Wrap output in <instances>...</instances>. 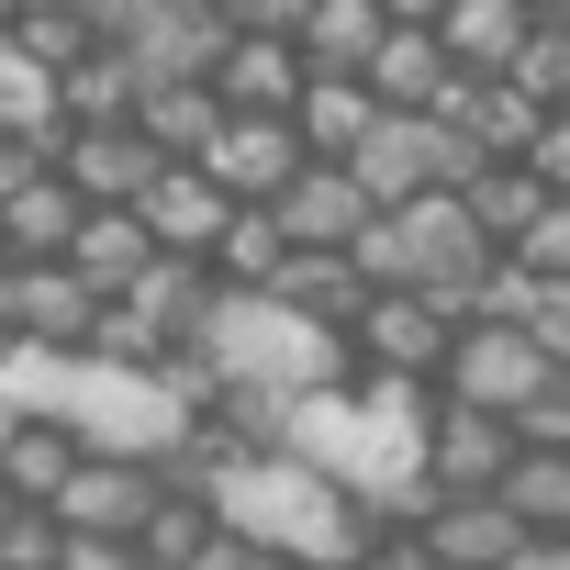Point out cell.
I'll list each match as a JSON object with an SVG mask.
<instances>
[{"mask_svg":"<svg viewBox=\"0 0 570 570\" xmlns=\"http://www.w3.org/2000/svg\"><path fill=\"white\" fill-rule=\"evenodd\" d=\"M202 503L224 537L268 548L279 570H358L370 559V514L303 459H235L224 481H202Z\"/></svg>","mask_w":570,"mask_h":570,"instance_id":"obj_1","label":"cell"},{"mask_svg":"<svg viewBox=\"0 0 570 570\" xmlns=\"http://www.w3.org/2000/svg\"><path fill=\"white\" fill-rule=\"evenodd\" d=\"M347 268H358V292H414V303H436V314H470V292H481V279H492L503 257L481 246L470 202L425 190V202L381 213V224L347 246Z\"/></svg>","mask_w":570,"mask_h":570,"instance_id":"obj_2","label":"cell"},{"mask_svg":"<svg viewBox=\"0 0 570 570\" xmlns=\"http://www.w3.org/2000/svg\"><path fill=\"white\" fill-rule=\"evenodd\" d=\"M448 347H459V314H436V303H414V292H370L358 325H347L358 381H414V392H436V381H448Z\"/></svg>","mask_w":570,"mask_h":570,"instance_id":"obj_3","label":"cell"},{"mask_svg":"<svg viewBox=\"0 0 570 570\" xmlns=\"http://www.w3.org/2000/svg\"><path fill=\"white\" fill-rule=\"evenodd\" d=\"M559 370L514 336V325H459V347H448V381H436V403H470V414H525L537 392H548Z\"/></svg>","mask_w":570,"mask_h":570,"instance_id":"obj_4","label":"cell"},{"mask_svg":"<svg viewBox=\"0 0 570 570\" xmlns=\"http://www.w3.org/2000/svg\"><path fill=\"white\" fill-rule=\"evenodd\" d=\"M157 492H168V470H135V459H79L68 470V492L46 503L79 548H135L146 537V514H157Z\"/></svg>","mask_w":570,"mask_h":570,"instance_id":"obj_5","label":"cell"},{"mask_svg":"<svg viewBox=\"0 0 570 570\" xmlns=\"http://www.w3.org/2000/svg\"><path fill=\"white\" fill-rule=\"evenodd\" d=\"M303 168H314L303 135H292V124H257V112H224V135H213V157H202V179H213L235 213H268Z\"/></svg>","mask_w":570,"mask_h":570,"instance_id":"obj_6","label":"cell"},{"mask_svg":"<svg viewBox=\"0 0 570 570\" xmlns=\"http://www.w3.org/2000/svg\"><path fill=\"white\" fill-rule=\"evenodd\" d=\"M90 325H101V303L79 292L68 268H12V279H0V336H12V347L79 358V347H90Z\"/></svg>","mask_w":570,"mask_h":570,"instance_id":"obj_7","label":"cell"},{"mask_svg":"<svg viewBox=\"0 0 570 570\" xmlns=\"http://www.w3.org/2000/svg\"><path fill=\"white\" fill-rule=\"evenodd\" d=\"M414 470H425L436 492H492V481L514 470V425H503V414H470V403H425Z\"/></svg>","mask_w":570,"mask_h":570,"instance_id":"obj_8","label":"cell"},{"mask_svg":"<svg viewBox=\"0 0 570 570\" xmlns=\"http://www.w3.org/2000/svg\"><path fill=\"white\" fill-rule=\"evenodd\" d=\"M268 224H279V246H292V257H347L381 213L358 202V179H347V168H303L292 190L268 202Z\"/></svg>","mask_w":570,"mask_h":570,"instance_id":"obj_9","label":"cell"},{"mask_svg":"<svg viewBox=\"0 0 570 570\" xmlns=\"http://www.w3.org/2000/svg\"><path fill=\"white\" fill-rule=\"evenodd\" d=\"M425 124H448V135H459V146H470L481 168H514V157L537 146V124H548V112H537V101H525L514 79H459V90H448V101H436Z\"/></svg>","mask_w":570,"mask_h":570,"instance_id":"obj_10","label":"cell"},{"mask_svg":"<svg viewBox=\"0 0 570 570\" xmlns=\"http://www.w3.org/2000/svg\"><path fill=\"white\" fill-rule=\"evenodd\" d=\"M213 303H224V292H213V268H202V257H157V268L135 279V292H124V314H135V325L157 336V358H179V347H202V325H213Z\"/></svg>","mask_w":570,"mask_h":570,"instance_id":"obj_11","label":"cell"},{"mask_svg":"<svg viewBox=\"0 0 570 570\" xmlns=\"http://www.w3.org/2000/svg\"><path fill=\"white\" fill-rule=\"evenodd\" d=\"M303 90H314V79H303V57L279 46V35H235L224 68H213V101H224V112H257V124H292Z\"/></svg>","mask_w":570,"mask_h":570,"instance_id":"obj_12","label":"cell"},{"mask_svg":"<svg viewBox=\"0 0 570 570\" xmlns=\"http://www.w3.org/2000/svg\"><path fill=\"white\" fill-rule=\"evenodd\" d=\"M525 35H537V12H525V0H448V23H436V57H448L459 79H514Z\"/></svg>","mask_w":570,"mask_h":570,"instance_id":"obj_13","label":"cell"},{"mask_svg":"<svg viewBox=\"0 0 570 570\" xmlns=\"http://www.w3.org/2000/svg\"><path fill=\"white\" fill-rule=\"evenodd\" d=\"M224 213H235V202H224V190H213L202 168H168V179H157L146 202H135V224H146V246H157V257H213Z\"/></svg>","mask_w":570,"mask_h":570,"instance_id":"obj_14","label":"cell"},{"mask_svg":"<svg viewBox=\"0 0 570 570\" xmlns=\"http://www.w3.org/2000/svg\"><path fill=\"white\" fill-rule=\"evenodd\" d=\"M381 0H314L303 12V35H292V57H303V79H370V57H381Z\"/></svg>","mask_w":570,"mask_h":570,"instance_id":"obj_15","label":"cell"},{"mask_svg":"<svg viewBox=\"0 0 570 570\" xmlns=\"http://www.w3.org/2000/svg\"><path fill=\"white\" fill-rule=\"evenodd\" d=\"M79 224H90V213H79V190H68L57 168L0 202V246H12V268H57V257L79 246Z\"/></svg>","mask_w":570,"mask_h":570,"instance_id":"obj_16","label":"cell"},{"mask_svg":"<svg viewBox=\"0 0 570 570\" xmlns=\"http://www.w3.org/2000/svg\"><path fill=\"white\" fill-rule=\"evenodd\" d=\"M57 268L79 279V292H90V303H124V292H135V279L157 268V246H146V224H135V213H90V224H79V246H68Z\"/></svg>","mask_w":570,"mask_h":570,"instance_id":"obj_17","label":"cell"},{"mask_svg":"<svg viewBox=\"0 0 570 570\" xmlns=\"http://www.w3.org/2000/svg\"><path fill=\"white\" fill-rule=\"evenodd\" d=\"M370 124H381V101H370L358 79H314V90L292 101V135H303L314 168H347V157L370 146Z\"/></svg>","mask_w":570,"mask_h":570,"instance_id":"obj_18","label":"cell"},{"mask_svg":"<svg viewBox=\"0 0 570 570\" xmlns=\"http://www.w3.org/2000/svg\"><path fill=\"white\" fill-rule=\"evenodd\" d=\"M381 112H436L448 90H459V68L436 57V35H381V57H370V79H358Z\"/></svg>","mask_w":570,"mask_h":570,"instance_id":"obj_19","label":"cell"},{"mask_svg":"<svg viewBox=\"0 0 570 570\" xmlns=\"http://www.w3.org/2000/svg\"><path fill=\"white\" fill-rule=\"evenodd\" d=\"M135 135H146L168 168H202L213 135H224V101H213V90H146V101H135Z\"/></svg>","mask_w":570,"mask_h":570,"instance_id":"obj_20","label":"cell"},{"mask_svg":"<svg viewBox=\"0 0 570 570\" xmlns=\"http://www.w3.org/2000/svg\"><path fill=\"white\" fill-rule=\"evenodd\" d=\"M68 470H79L68 425H35V414H12V436H0V492H12V503H57V492H68Z\"/></svg>","mask_w":570,"mask_h":570,"instance_id":"obj_21","label":"cell"},{"mask_svg":"<svg viewBox=\"0 0 570 570\" xmlns=\"http://www.w3.org/2000/svg\"><path fill=\"white\" fill-rule=\"evenodd\" d=\"M492 503H503L525 537H570V459H537V448H514V470L492 481Z\"/></svg>","mask_w":570,"mask_h":570,"instance_id":"obj_22","label":"cell"},{"mask_svg":"<svg viewBox=\"0 0 570 570\" xmlns=\"http://www.w3.org/2000/svg\"><path fill=\"white\" fill-rule=\"evenodd\" d=\"M279 257H292V246H279V224L268 213H224V235H213V292H268V279H279Z\"/></svg>","mask_w":570,"mask_h":570,"instance_id":"obj_23","label":"cell"},{"mask_svg":"<svg viewBox=\"0 0 570 570\" xmlns=\"http://www.w3.org/2000/svg\"><path fill=\"white\" fill-rule=\"evenodd\" d=\"M459 202H470V224H481V246H492V257H514V235H525V224L548 213V190H537L525 168H481V179H470Z\"/></svg>","mask_w":570,"mask_h":570,"instance_id":"obj_24","label":"cell"},{"mask_svg":"<svg viewBox=\"0 0 570 570\" xmlns=\"http://www.w3.org/2000/svg\"><path fill=\"white\" fill-rule=\"evenodd\" d=\"M202 548H213V503H202L190 481H168L157 514H146V537H135V559H146V570H190Z\"/></svg>","mask_w":570,"mask_h":570,"instance_id":"obj_25","label":"cell"},{"mask_svg":"<svg viewBox=\"0 0 570 570\" xmlns=\"http://www.w3.org/2000/svg\"><path fill=\"white\" fill-rule=\"evenodd\" d=\"M90 46H101V35H90L79 12H23V23H12V57H23V68H35L46 90H57V79H68V68L90 57Z\"/></svg>","mask_w":570,"mask_h":570,"instance_id":"obj_26","label":"cell"},{"mask_svg":"<svg viewBox=\"0 0 570 570\" xmlns=\"http://www.w3.org/2000/svg\"><path fill=\"white\" fill-rule=\"evenodd\" d=\"M514 90H525L537 112H570V23H537V35H525V57H514Z\"/></svg>","mask_w":570,"mask_h":570,"instance_id":"obj_27","label":"cell"},{"mask_svg":"<svg viewBox=\"0 0 570 570\" xmlns=\"http://www.w3.org/2000/svg\"><path fill=\"white\" fill-rule=\"evenodd\" d=\"M68 559V525L46 514V503H12L0 514V570H57Z\"/></svg>","mask_w":570,"mask_h":570,"instance_id":"obj_28","label":"cell"},{"mask_svg":"<svg viewBox=\"0 0 570 570\" xmlns=\"http://www.w3.org/2000/svg\"><path fill=\"white\" fill-rule=\"evenodd\" d=\"M514 448H537V459H570V370H559V381H548V392L514 414Z\"/></svg>","mask_w":570,"mask_h":570,"instance_id":"obj_29","label":"cell"},{"mask_svg":"<svg viewBox=\"0 0 570 570\" xmlns=\"http://www.w3.org/2000/svg\"><path fill=\"white\" fill-rule=\"evenodd\" d=\"M514 268H525V279H570V202H548V213L514 235Z\"/></svg>","mask_w":570,"mask_h":570,"instance_id":"obj_30","label":"cell"},{"mask_svg":"<svg viewBox=\"0 0 570 570\" xmlns=\"http://www.w3.org/2000/svg\"><path fill=\"white\" fill-rule=\"evenodd\" d=\"M514 168H525L548 202H570V112H548V124H537V146H525Z\"/></svg>","mask_w":570,"mask_h":570,"instance_id":"obj_31","label":"cell"},{"mask_svg":"<svg viewBox=\"0 0 570 570\" xmlns=\"http://www.w3.org/2000/svg\"><path fill=\"white\" fill-rule=\"evenodd\" d=\"M213 12H224L235 35H279V46H292V35H303V12H314V0H213Z\"/></svg>","mask_w":570,"mask_h":570,"instance_id":"obj_32","label":"cell"},{"mask_svg":"<svg viewBox=\"0 0 570 570\" xmlns=\"http://www.w3.org/2000/svg\"><path fill=\"white\" fill-rule=\"evenodd\" d=\"M68 12H79V23L101 35V46H135V35H146V12H157V0H68Z\"/></svg>","mask_w":570,"mask_h":570,"instance_id":"obj_33","label":"cell"},{"mask_svg":"<svg viewBox=\"0 0 570 570\" xmlns=\"http://www.w3.org/2000/svg\"><path fill=\"white\" fill-rule=\"evenodd\" d=\"M46 168H57V135H0V202L23 179H46Z\"/></svg>","mask_w":570,"mask_h":570,"instance_id":"obj_34","label":"cell"},{"mask_svg":"<svg viewBox=\"0 0 570 570\" xmlns=\"http://www.w3.org/2000/svg\"><path fill=\"white\" fill-rule=\"evenodd\" d=\"M190 570H279V559H268V548H246V537H224V525H213V548H202V559H190Z\"/></svg>","mask_w":570,"mask_h":570,"instance_id":"obj_35","label":"cell"},{"mask_svg":"<svg viewBox=\"0 0 570 570\" xmlns=\"http://www.w3.org/2000/svg\"><path fill=\"white\" fill-rule=\"evenodd\" d=\"M381 23H392V35H436V23H448V0H381Z\"/></svg>","mask_w":570,"mask_h":570,"instance_id":"obj_36","label":"cell"},{"mask_svg":"<svg viewBox=\"0 0 570 570\" xmlns=\"http://www.w3.org/2000/svg\"><path fill=\"white\" fill-rule=\"evenodd\" d=\"M358 570H425V548H414V537H370V559H358Z\"/></svg>","mask_w":570,"mask_h":570,"instance_id":"obj_37","label":"cell"},{"mask_svg":"<svg viewBox=\"0 0 570 570\" xmlns=\"http://www.w3.org/2000/svg\"><path fill=\"white\" fill-rule=\"evenodd\" d=\"M503 570H570V537H525V548H514Z\"/></svg>","mask_w":570,"mask_h":570,"instance_id":"obj_38","label":"cell"},{"mask_svg":"<svg viewBox=\"0 0 570 570\" xmlns=\"http://www.w3.org/2000/svg\"><path fill=\"white\" fill-rule=\"evenodd\" d=\"M57 570H146V559H135V548H79V537H68V559H57Z\"/></svg>","mask_w":570,"mask_h":570,"instance_id":"obj_39","label":"cell"},{"mask_svg":"<svg viewBox=\"0 0 570 570\" xmlns=\"http://www.w3.org/2000/svg\"><path fill=\"white\" fill-rule=\"evenodd\" d=\"M525 12H537V23H570V0H525Z\"/></svg>","mask_w":570,"mask_h":570,"instance_id":"obj_40","label":"cell"},{"mask_svg":"<svg viewBox=\"0 0 570 570\" xmlns=\"http://www.w3.org/2000/svg\"><path fill=\"white\" fill-rule=\"evenodd\" d=\"M23 12H68V0H12V23H23Z\"/></svg>","mask_w":570,"mask_h":570,"instance_id":"obj_41","label":"cell"},{"mask_svg":"<svg viewBox=\"0 0 570 570\" xmlns=\"http://www.w3.org/2000/svg\"><path fill=\"white\" fill-rule=\"evenodd\" d=\"M0 279H12V246H0Z\"/></svg>","mask_w":570,"mask_h":570,"instance_id":"obj_42","label":"cell"},{"mask_svg":"<svg viewBox=\"0 0 570 570\" xmlns=\"http://www.w3.org/2000/svg\"><path fill=\"white\" fill-rule=\"evenodd\" d=\"M0 370H12V336H0Z\"/></svg>","mask_w":570,"mask_h":570,"instance_id":"obj_43","label":"cell"},{"mask_svg":"<svg viewBox=\"0 0 570 570\" xmlns=\"http://www.w3.org/2000/svg\"><path fill=\"white\" fill-rule=\"evenodd\" d=\"M0 514H12V492H0Z\"/></svg>","mask_w":570,"mask_h":570,"instance_id":"obj_44","label":"cell"}]
</instances>
